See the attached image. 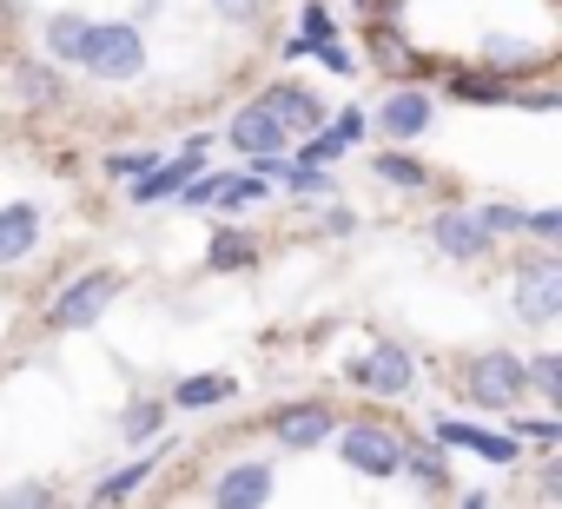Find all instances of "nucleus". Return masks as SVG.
<instances>
[{"label":"nucleus","instance_id":"obj_1","mask_svg":"<svg viewBox=\"0 0 562 509\" xmlns=\"http://www.w3.org/2000/svg\"><path fill=\"white\" fill-rule=\"evenodd\" d=\"M80 67L100 73V80H133L146 67V34L126 27V21H87V47H80Z\"/></svg>","mask_w":562,"mask_h":509},{"label":"nucleus","instance_id":"obj_2","mask_svg":"<svg viewBox=\"0 0 562 509\" xmlns=\"http://www.w3.org/2000/svg\"><path fill=\"white\" fill-rule=\"evenodd\" d=\"M338 456H345V470H358V476H397V470H404V443H397L391 430H378V423L345 430V437H338Z\"/></svg>","mask_w":562,"mask_h":509},{"label":"nucleus","instance_id":"obj_3","mask_svg":"<svg viewBox=\"0 0 562 509\" xmlns=\"http://www.w3.org/2000/svg\"><path fill=\"white\" fill-rule=\"evenodd\" d=\"M522 384H529V371H522V358H509V351H490V358L470 364V397H476L483 410H509V404L522 397Z\"/></svg>","mask_w":562,"mask_h":509},{"label":"nucleus","instance_id":"obj_4","mask_svg":"<svg viewBox=\"0 0 562 509\" xmlns=\"http://www.w3.org/2000/svg\"><path fill=\"white\" fill-rule=\"evenodd\" d=\"M516 312H522L529 325L562 318V265H555V259H529V265L516 272Z\"/></svg>","mask_w":562,"mask_h":509},{"label":"nucleus","instance_id":"obj_5","mask_svg":"<svg viewBox=\"0 0 562 509\" xmlns=\"http://www.w3.org/2000/svg\"><path fill=\"white\" fill-rule=\"evenodd\" d=\"M113 298H120V279H113V272H93V279L67 285V298L54 305V325H60V331H80V325H93Z\"/></svg>","mask_w":562,"mask_h":509},{"label":"nucleus","instance_id":"obj_6","mask_svg":"<svg viewBox=\"0 0 562 509\" xmlns=\"http://www.w3.org/2000/svg\"><path fill=\"white\" fill-rule=\"evenodd\" d=\"M265 113L285 126V133H318V120H325V100L312 93V87H299V80H285V87H271L265 93Z\"/></svg>","mask_w":562,"mask_h":509},{"label":"nucleus","instance_id":"obj_7","mask_svg":"<svg viewBox=\"0 0 562 509\" xmlns=\"http://www.w3.org/2000/svg\"><path fill=\"white\" fill-rule=\"evenodd\" d=\"M430 238H437V251H443V259H483L496 231H490L476 212H443V218L430 225Z\"/></svg>","mask_w":562,"mask_h":509},{"label":"nucleus","instance_id":"obj_8","mask_svg":"<svg viewBox=\"0 0 562 509\" xmlns=\"http://www.w3.org/2000/svg\"><path fill=\"white\" fill-rule=\"evenodd\" d=\"M345 377H351V384H371V391H384V397H397V391H411V351H397V344H378L371 358L345 364Z\"/></svg>","mask_w":562,"mask_h":509},{"label":"nucleus","instance_id":"obj_9","mask_svg":"<svg viewBox=\"0 0 562 509\" xmlns=\"http://www.w3.org/2000/svg\"><path fill=\"white\" fill-rule=\"evenodd\" d=\"M232 146H238V152H251V159L285 152V126H278V120L265 113V100H258V106H245V113L232 120Z\"/></svg>","mask_w":562,"mask_h":509},{"label":"nucleus","instance_id":"obj_10","mask_svg":"<svg viewBox=\"0 0 562 509\" xmlns=\"http://www.w3.org/2000/svg\"><path fill=\"white\" fill-rule=\"evenodd\" d=\"M41 238V205H0V259H27Z\"/></svg>","mask_w":562,"mask_h":509},{"label":"nucleus","instance_id":"obj_11","mask_svg":"<svg viewBox=\"0 0 562 509\" xmlns=\"http://www.w3.org/2000/svg\"><path fill=\"white\" fill-rule=\"evenodd\" d=\"M199 152H205V139H192V146H186V159H172V166H146V172H139V185H133V199H139V205H153V199L179 192V185H186V172L199 166Z\"/></svg>","mask_w":562,"mask_h":509},{"label":"nucleus","instance_id":"obj_12","mask_svg":"<svg viewBox=\"0 0 562 509\" xmlns=\"http://www.w3.org/2000/svg\"><path fill=\"white\" fill-rule=\"evenodd\" d=\"M265 496H271V470H265V463H238V470L218 476V502H225V509H251V502H265Z\"/></svg>","mask_w":562,"mask_h":509},{"label":"nucleus","instance_id":"obj_13","mask_svg":"<svg viewBox=\"0 0 562 509\" xmlns=\"http://www.w3.org/2000/svg\"><path fill=\"white\" fill-rule=\"evenodd\" d=\"M278 437H285L292 450H318V443L331 437V410H325V404H305V410H285V417H278Z\"/></svg>","mask_w":562,"mask_h":509},{"label":"nucleus","instance_id":"obj_14","mask_svg":"<svg viewBox=\"0 0 562 509\" xmlns=\"http://www.w3.org/2000/svg\"><path fill=\"white\" fill-rule=\"evenodd\" d=\"M424 126H430V100L424 93H391L384 100V133L391 139H417Z\"/></svg>","mask_w":562,"mask_h":509},{"label":"nucleus","instance_id":"obj_15","mask_svg":"<svg viewBox=\"0 0 562 509\" xmlns=\"http://www.w3.org/2000/svg\"><path fill=\"white\" fill-rule=\"evenodd\" d=\"M358 133H364V120H358V113H345V120H338L331 133H312L299 159H305V166H331V159H338L345 146H358Z\"/></svg>","mask_w":562,"mask_h":509},{"label":"nucleus","instance_id":"obj_16","mask_svg":"<svg viewBox=\"0 0 562 509\" xmlns=\"http://www.w3.org/2000/svg\"><path fill=\"white\" fill-rule=\"evenodd\" d=\"M437 437H443V443H457V450H476V456H490V463H509V456H516V443H509V437H483V430H470V423H443Z\"/></svg>","mask_w":562,"mask_h":509},{"label":"nucleus","instance_id":"obj_17","mask_svg":"<svg viewBox=\"0 0 562 509\" xmlns=\"http://www.w3.org/2000/svg\"><path fill=\"white\" fill-rule=\"evenodd\" d=\"M47 47H54L60 60H80V47H87V14H54V21H47Z\"/></svg>","mask_w":562,"mask_h":509},{"label":"nucleus","instance_id":"obj_18","mask_svg":"<svg viewBox=\"0 0 562 509\" xmlns=\"http://www.w3.org/2000/svg\"><path fill=\"white\" fill-rule=\"evenodd\" d=\"M251 259H258V245H251L245 231L225 225V231L212 238V265H218V272H238V265H251Z\"/></svg>","mask_w":562,"mask_h":509},{"label":"nucleus","instance_id":"obj_19","mask_svg":"<svg viewBox=\"0 0 562 509\" xmlns=\"http://www.w3.org/2000/svg\"><path fill=\"white\" fill-rule=\"evenodd\" d=\"M21 93H27L34 106H60V73L41 67V60H27V67H21Z\"/></svg>","mask_w":562,"mask_h":509},{"label":"nucleus","instance_id":"obj_20","mask_svg":"<svg viewBox=\"0 0 562 509\" xmlns=\"http://www.w3.org/2000/svg\"><path fill=\"white\" fill-rule=\"evenodd\" d=\"M159 423H166V410H159V404H133V410L120 417V430H126L133 443H146V437H159Z\"/></svg>","mask_w":562,"mask_h":509},{"label":"nucleus","instance_id":"obj_21","mask_svg":"<svg viewBox=\"0 0 562 509\" xmlns=\"http://www.w3.org/2000/svg\"><path fill=\"white\" fill-rule=\"evenodd\" d=\"M251 199H265V179H251V172H245V179H218V205H225V212H238V205H251Z\"/></svg>","mask_w":562,"mask_h":509},{"label":"nucleus","instance_id":"obj_22","mask_svg":"<svg viewBox=\"0 0 562 509\" xmlns=\"http://www.w3.org/2000/svg\"><path fill=\"white\" fill-rule=\"evenodd\" d=\"M218 397H232L225 377H186V384H179V404H186V410H192V404H218Z\"/></svg>","mask_w":562,"mask_h":509},{"label":"nucleus","instance_id":"obj_23","mask_svg":"<svg viewBox=\"0 0 562 509\" xmlns=\"http://www.w3.org/2000/svg\"><path fill=\"white\" fill-rule=\"evenodd\" d=\"M146 470H153V463H126V470H113V476L100 483V502H120V496H133V489L146 483Z\"/></svg>","mask_w":562,"mask_h":509},{"label":"nucleus","instance_id":"obj_24","mask_svg":"<svg viewBox=\"0 0 562 509\" xmlns=\"http://www.w3.org/2000/svg\"><path fill=\"white\" fill-rule=\"evenodd\" d=\"M522 371H529V384H536L542 397H562V358H529Z\"/></svg>","mask_w":562,"mask_h":509},{"label":"nucleus","instance_id":"obj_25","mask_svg":"<svg viewBox=\"0 0 562 509\" xmlns=\"http://www.w3.org/2000/svg\"><path fill=\"white\" fill-rule=\"evenodd\" d=\"M378 179H391V185H424V166H417V159L384 152V159H378Z\"/></svg>","mask_w":562,"mask_h":509},{"label":"nucleus","instance_id":"obj_26","mask_svg":"<svg viewBox=\"0 0 562 509\" xmlns=\"http://www.w3.org/2000/svg\"><path fill=\"white\" fill-rule=\"evenodd\" d=\"M404 470L424 483H443V456H430V450H404Z\"/></svg>","mask_w":562,"mask_h":509},{"label":"nucleus","instance_id":"obj_27","mask_svg":"<svg viewBox=\"0 0 562 509\" xmlns=\"http://www.w3.org/2000/svg\"><path fill=\"white\" fill-rule=\"evenodd\" d=\"M476 218H483L490 231H516V225H522V212H516V205H483Z\"/></svg>","mask_w":562,"mask_h":509},{"label":"nucleus","instance_id":"obj_28","mask_svg":"<svg viewBox=\"0 0 562 509\" xmlns=\"http://www.w3.org/2000/svg\"><path fill=\"white\" fill-rule=\"evenodd\" d=\"M8 502H14V509H27V502L41 509V502H54V489H47V483H14V489H8Z\"/></svg>","mask_w":562,"mask_h":509},{"label":"nucleus","instance_id":"obj_29","mask_svg":"<svg viewBox=\"0 0 562 509\" xmlns=\"http://www.w3.org/2000/svg\"><path fill=\"white\" fill-rule=\"evenodd\" d=\"M457 93L476 100V106H496V100H503V87H490V80H457Z\"/></svg>","mask_w":562,"mask_h":509},{"label":"nucleus","instance_id":"obj_30","mask_svg":"<svg viewBox=\"0 0 562 509\" xmlns=\"http://www.w3.org/2000/svg\"><path fill=\"white\" fill-rule=\"evenodd\" d=\"M212 8H218L225 21H251V14H258V0H212Z\"/></svg>","mask_w":562,"mask_h":509},{"label":"nucleus","instance_id":"obj_31","mask_svg":"<svg viewBox=\"0 0 562 509\" xmlns=\"http://www.w3.org/2000/svg\"><path fill=\"white\" fill-rule=\"evenodd\" d=\"M146 166H153V152H113V172H133V179H139Z\"/></svg>","mask_w":562,"mask_h":509},{"label":"nucleus","instance_id":"obj_32","mask_svg":"<svg viewBox=\"0 0 562 509\" xmlns=\"http://www.w3.org/2000/svg\"><path fill=\"white\" fill-rule=\"evenodd\" d=\"M218 199V179H199V185H186V205H212Z\"/></svg>","mask_w":562,"mask_h":509},{"label":"nucleus","instance_id":"obj_33","mask_svg":"<svg viewBox=\"0 0 562 509\" xmlns=\"http://www.w3.org/2000/svg\"><path fill=\"white\" fill-rule=\"evenodd\" d=\"M522 106H536V113H555V106H562V100H555V93H549V87H536V93H529V100H522Z\"/></svg>","mask_w":562,"mask_h":509}]
</instances>
